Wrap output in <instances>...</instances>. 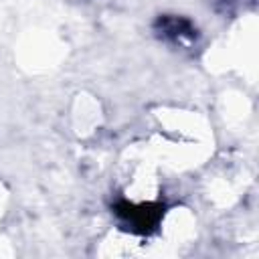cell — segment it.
<instances>
[{
	"label": "cell",
	"mask_w": 259,
	"mask_h": 259,
	"mask_svg": "<svg viewBox=\"0 0 259 259\" xmlns=\"http://www.w3.org/2000/svg\"><path fill=\"white\" fill-rule=\"evenodd\" d=\"M160 30L164 36L176 40V42H182L186 38H194V28L188 20H182V18H162L160 20Z\"/></svg>",
	"instance_id": "cell-1"
}]
</instances>
